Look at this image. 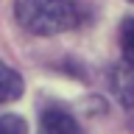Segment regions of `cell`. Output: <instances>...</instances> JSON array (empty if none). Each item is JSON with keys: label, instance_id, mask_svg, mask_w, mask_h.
<instances>
[{"label": "cell", "instance_id": "6da1fadb", "mask_svg": "<svg viewBox=\"0 0 134 134\" xmlns=\"http://www.w3.org/2000/svg\"><path fill=\"white\" fill-rule=\"evenodd\" d=\"M17 23L36 36H53L73 28L78 20L75 0H17Z\"/></svg>", "mask_w": 134, "mask_h": 134}, {"label": "cell", "instance_id": "7a4b0ae2", "mask_svg": "<svg viewBox=\"0 0 134 134\" xmlns=\"http://www.w3.org/2000/svg\"><path fill=\"white\" fill-rule=\"evenodd\" d=\"M109 87L115 92V98L123 103L126 109L134 106V62L120 59L112 70H109Z\"/></svg>", "mask_w": 134, "mask_h": 134}, {"label": "cell", "instance_id": "3957f363", "mask_svg": "<svg viewBox=\"0 0 134 134\" xmlns=\"http://www.w3.org/2000/svg\"><path fill=\"white\" fill-rule=\"evenodd\" d=\"M39 134H84L75 117L62 106H48L39 120Z\"/></svg>", "mask_w": 134, "mask_h": 134}, {"label": "cell", "instance_id": "277c9868", "mask_svg": "<svg viewBox=\"0 0 134 134\" xmlns=\"http://www.w3.org/2000/svg\"><path fill=\"white\" fill-rule=\"evenodd\" d=\"M20 95H23V78H20V73L0 62V103L17 100Z\"/></svg>", "mask_w": 134, "mask_h": 134}, {"label": "cell", "instance_id": "5b68a950", "mask_svg": "<svg viewBox=\"0 0 134 134\" xmlns=\"http://www.w3.org/2000/svg\"><path fill=\"white\" fill-rule=\"evenodd\" d=\"M120 50L126 62H134V17H126L120 23Z\"/></svg>", "mask_w": 134, "mask_h": 134}, {"label": "cell", "instance_id": "8992f818", "mask_svg": "<svg viewBox=\"0 0 134 134\" xmlns=\"http://www.w3.org/2000/svg\"><path fill=\"white\" fill-rule=\"evenodd\" d=\"M0 134H25V120L17 115H3L0 117Z\"/></svg>", "mask_w": 134, "mask_h": 134}]
</instances>
